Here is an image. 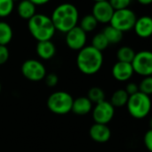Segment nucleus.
Listing matches in <instances>:
<instances>
[{
	"label": "nucleus",
	"instance_id": "nucleus-1",
	"mask_svg": "<svg viewBox=\"0 0 152 152\" xmlns=\"http://www.w3.org/2000/svg\"><path fill=\"white\" fill-rule=\"evenodd\" d=\"M50 18L56 31L66 33L77 26L79 22V12L74 5L71 3H63L54 9Z\"/></svg>",
	"mask_w": 152,
	"mask_h": 152
},
{
	"label": "nucleus",
	"instance_id": "nucleus-2",
	"mask_svg": "<svg viewBox=\"0 0 152 152\" xmlns=\"http://www.w3.org/2000/svg\"><path fill=\"white\" fill-rule=\"evenodd\" d=\"M104 62L101 51L92 46H85L78 52L76 57V64L81 72L86 75L96 74L102 67Z\"/></svg>",
	"mask_w": 152,
	"mask_h": 152
},
{
	"label": "nucleus",
	"instance_id": "nucleus-3",
	"mask_svg": "<svg viewBox=\"0 0 152 152\" xmlns=\"http://www.w3.org/2000/svg\"><path fill=\"white\" fill-rule=\"evenodd\" d=\"M28 29L31 35L38 42L51 40L56 33L51 18L42 14H36L28 21Z\"/></svg>",
	"mask_w": 152,
	"mask_h": 152
},
{
	"label": "nucleus",
	"instance_id": "nucleus-4",
	"mask_svg": "<svg viewBox=\"0 0 152 152\" xmlns=\"http://www.w3.org/2000/svg\"><path fill=\"white\" fill-rule=\"evenodd\" d=\"M126 106L131 116L136 119H143L149 114L152 104L149 96L139 91L129 96Z\"/></svg>",
	"mask_w": 152,
	"mask_h": 152
},
{
	"label": "nucleus",
	"instance_id": "nucleus-5",
	"mask_svg": "<svg viewBox=\"0 0 152 152\" xmlns=\"http://www.w3.org/2000/svg\"><path fill=\"white\" fill-rule=\"evenodd\" d=\"M73 103L72 96L66 91H56L52 93L47 101L48 108L56 115H65L72 111Z\"/></svg>",
	"mask_w": 152,
	"mask_h": 152
},
{
	"label": "nucleus",
	"instance_id": "nucleus-6",
	"mask_svg": "<svg viewBox=\"0 0 152 152\" xmlns=\"http://www.w3.org/2000/svg\"><path fill=\"white\" fill-rule=\"evenodd\" d=\"M137 20L135 13L129 9H122L114 12V15L110 21V25L123 33L133 29L135 22Z\"/></svg>",
	"mask_w": 152,
	"mask_h": 152
},
{
	"label": "nucleus",
	"instance_id": "nucleus-7",
	"mask_svg": "<svg viewBox=\"0 0 152 152\" xmlns=\"http://www.w3.org/2000/svg\"><path fill=\"white\" fill-rule=\"evenodd\" d=\"M21 72L24 77L31 82H40L47 75L45 65L37 59H28L24 61L21 67Z\"/></svg>",
	"mask_w": 152,
	"mask_h": 152
},
{
	"label": "nucleus",
	"instance_id": "nucleus-8",
	"mask_svg": "<svg viewBox=\"0 0 152 152\" xmlns=\"http://www.w3.org/2000/svg\"><path fill=\"white\" fill-rule=\"evenodd\" d=\"M131 64L135 73L143 77L152 76V51L142 50L136 53Z\"/></svg>",
	"mask_w": 152,
	"mask_h": 152
},
{
	"label": "nucleus",
	"instance_id": "nucleus-9",
	"mask_svg": "<svg viewBox=\"0 0 152 152\" xmlns=\"http://www.w3.org/2000/svg\"><path fill=\"white\" fill-rule=\"evenodd\" d=\"M115 115V107L106 99L95 104L92 108V118L96 124H107Z\"/></svg>",
	"mask_w": 152,
	"mask_h": 152
},
{
	"label": "nucleus",
	"instance_id": "nucleus-10",
	"mask_svg": "<svg viewBox=\"0 0 152 152\" xmlns=\"http://www.w3.org/2000/svg\"><path fill=\"white\" fill-rule=\"evenodd\" d=\"M87 33L78 25L65 33V43L67 47L75 51H80L86 46Z\"/></svg>",
	"mask_w": 152,
	"mask_h": 152
},
{
	"label": "nucleus",
	"instance_id": "nucleus-11",
	"mask_svg": "<svg viewBox=\"0 0 152 152\" xmlns=\"http://www.w3.org/2000/svg\"><path fill=\"white\" fill-rule=\"evenodd\" d=\"M115 10L107 1L96 2L92 7V15L99 23H108L114 15Z\"/></svg>",
	"mask_w": 152,
	"mask_h": 152
},
{
	"label": "nucleus",
	"instance_id": "nucleus-12",
	"mask_svg": "<svg viewBox=\"0 0 152 152\" xmlns=\"http://www.w3.org/2000/svg\"><path fill=\"white\" fill-rule=\"evenodd\" d=\"M133 68L132 64L124 62H116L112 67V75L113 77L118 82H126L132 78L133 75Z\"/></svg>",
	"mask_w": 152,
	"mask_h": 152
},
{
	"label": "nucleus",
	"instance_id": "nucleus-13",
	"mask_svg": "<svg viewBox=\"0 0 152 152\" xmlns=\"http://www.w3.org/2000/svg\"><path fill=\"white\" fill-rule=\"evenodd\" d=\"M133 30L136 35L141 39L152 37V17L143 15L140 18H137Z\"/></svg>",
	"mask_w": 152,
	"mask_h": 152
},
{
	"label": "nucleus",
	"instance_id": "nucleus-14",
	"mask_svg": "<svg viewBox=\"0 0 152 152\" xmlns=\"http://www.w3.org/2000/svg\"><path fill=\"white\" fill-rule=\"evenodd\" d=\"M90 137L96 142L105 143L111 138V131L107 124H94L90 128Z\"/></svg>",
	"mask_w": 152,
	"mask_h": 152
},
{
	"label": "nucleus",
	"instance_id": "nucleus-15",
	"mask_svg": "<svg viewBox=\"0 0 152 152\" xmlns=\"http://www.w3.org/2000/svg\"><path fill=\"white\" fill-rule=\"evenodd\" d=\"M56 46L51 40L39 41L36 46V53L42 60H49L56 55Z\"/></svg>",
	"mask_w": 152,
	"mask_h": 152
},
{
	"label": "nucleus",
	"instance_id": "nucleus-16",
	"mask_svg": "<svg viewBox=\"0 0 152 152\" xmlns=\"http://www.w3.org/2000/svg\"><path fill=\"white\" fill-rule=\"evenodd\" d=\"M92 103L87 97H80L73 99L72 111L77 115H85L92 111Z\"/></svg>",
	"mask_w": 152,
	"mask_h": 152
},
{
	"label": "nucleus",
	"instance_id": "nucleus-17",
	"mask_svg": "<svg viewBox=\"0 0 152 152\" xmlns=\"http://www.w3.org/2000/svg\"><path fill=\"white\" fill-rule=\"evenodd\" d=\"M18 15L24 20H30L36 15V7L29 0H22L17 6Z\"/></svg>",
	"mask_w": 152,
	"mask_h": 152
},
{
	"label": "nucleus",
	"instance_id": "nucleus-18",
	"mask_svg": "<svg viewBox=\"0 0 152 152\" xmlns=\"http://www.w3.org/2000/svg\"><path fill=\"white\" fill-rule=\"evenodd\" d=\"M13 29L11 25L4 21H0V45L7 46L13 39Z\"/></svg>",
	"mask_w": 152,
	"mask_h": 152
},
{
	"label": "nucleus",
	"instance_id": "nucleus-19",
	"mask_svg": "<svg viewBox=\"0 0 152 152\" xmlns=\"http://www.w3.org/2000/svg\"><path fill=\"white\" fill-rule=\"evenodd\" d=\"M102 33L105 35L109 44H117L123 39L124 37V33L122 31H118L117 29L114 28L111 25L107 26L103 30Z\"/></svg>",
	"mask_w": 152,
	"mask_h": 152
},
{
	"label": "nucleus",
	"instance_id": "nucleus-20",
	"mask_svg": "<svg viewBox=\"0 0 152 152\" xmlns=\"http://www.w3.org/2000/svg\"><path fill=\"white\" fill-rule=\"evenodd\" d=\"M128 99L129 95L124 90H117L112 94L109 102L114 107H122L124 106H126Z\"/></svg>",
	"mask_w": 152,
	"mask_h": 152
},
{
	"label": "nucleus",
	"instance_id": "nucleus-21",
	"mask_svg": "<svg viewBox=\"0 0 152 152\" xmlns=\"http://www.w3.org/2000/svg\"><path fill=\"white\" fill-rule=\"evenodd\" d=\"M135 51L128 46L121 47L117 52H116V57L119 62H124V63H132L134 56H135Z\"/></svg>",
	"mask_w": 152,
	"mask_h": 152
},
{
	"label": "nucleus",
	"instance_id": "nucleus-22",
	"mask_svg": "<svg viewBox=\"0 0 152 152\" xmlns=\"http://www.w3.org/2000/svg\"><path fill=\"white\" fill-rule=\"evenodd\" d=\"M98 23H99L97 22V20L94 18V16L92 15H87L82 18L79 27L83 31H84L86 33H88V32L93 31L97 28Z\"/></svg>",
	"mask_w": 152,
	"mask_h": 152
},
{
	"label": "nucleus",
	"instance_id": "nucleus-23",
	"mask_svg": "<svg viewBox=\"0 0 152 152\" xmlns=\"http://www.w3.org/2000/svg\"><path fill=\"white\" fill-rule=\"evenodd\" d=\"M87 98L91 100L92 104H98L105 100V92L99 87H92L89 90Z\"/></svg>",
	"mask_w": 152,
	"mask_h": 152
},
{
	"label": "nucleus",
	"instance_id": "nucleus-24",
	"mask_svg": "<svg viewBox=\"0 0 152 152\" xmlns=\"http://www.w3.org/2000/svg\"><path fill=\"white\" fill-rule=\"evenodd\" d=\"M91 46H92L94 48L98 49L99 51L102 52L103 50H105L109 46V43H108L107 39H106L105 35L102 32H99V33H97L92 38Z\"/></svg>",
	"mask_w": 152,
	"mask_h": 152
},
{
	"label": "nucleus",
	"instance_id": "nucleus-25",
	"mask_svg": "<svg viewBox=\"0 0 152 152\" xmlns=\"http://www.w3.org/2000/svg\"><path fill=\"white\" fill-rule=\"evenodd\" d=\"M13 0H0V18L9 16L15 8Z\"/></svg>",
	"mask_w": 152,
	"mask_h": 152
},
{
	"label": "nucleus",
	"instance_id": "nucleus-26",
	"mask_svg": "<svg viewBox=\"0 0 152 152\" xmlns=\"http://www.w3.org/2000/svg\"><path fill=\"white\" fill-rule=\"evenodd\" d=\"M138 86L140 92L146 94L148 96L152 95V76L144 77Z\"/></svg>",
	"mask_w": 152,
	"mask_h": 152
},
{
	"label": "nucleus",
	"instance_id": "nucleus-27",
	"mask_svg": "<svg viewBox=\"0 0 152 152\" xmlns=\"http://www.w3.org/2000/svg\"><path fill=\"white\" fill-rule=\"evenodd\" d=\"M109 4L115 11L129 8L132 0H108Z\"/></svg>",
	"mask_w": 152,
	"mask_h": 152
},
{
	"label": "nucleus",
	"instance_id": "nucleus-28",
	"mask_svg": "<svg viewBox=\"0 0 152 152\" xmlns=\"http://www.w3.org/2000/svg\"><path fill=\"white\" fill-rule=\"evenodd\" d=\"M46 85L49 88L56 87L58 83V77L56 73H48L46 75V77L44 78Z\"/></svg>",
	"mask_w": 152,
	"mask_h": 152
},
{
	"label": "nucleus",
	"instance_id": "nucleus-29",
	"mask_svg": "<svg viewBox=\"0 0 152 152\" xmlns=\"http://www.w3.org/2000/svg\"><path fill=\"white\" fill-rule=\"evenodd\" d=\"M10 53L7 46L0 45V65L6 64L9 58Z\"/></svg>",
	"mask_w": 152,
	"mask_h": 152
},
{
	"label": "nucleus",
	"instance_id": "nucleus-30",
	"mask_svg": "<svg viewBox=\"0 0 152 152\" xmlns=\"http://www.w3.org/2000/svg\"><path fill=\"white\" fill-rule=\"evenodd\" d=\"M144 145L147 148V149L149 152H152V130H148V132H146L145 135H144Z\"/></svg>",
	"mask_w": 152,
	"mask_h": 152
},
{
	"label": "nucleus",
	"instance_id": "nucleus-31",
	"mask_svg": "<svg viewBox=\"0 0 152 152\" xmlns=\"http://www.w3.org/2000/svg\"><path fill=\"white\" fill-rule=\"evenodd\" d=\"M124 91L127 92V94L129 96H132V95L139 92V86L134 83H130L126 85V88Z\"/></svg>",
	"mask_w": 152,
	"mask_h": 152
},
{
	"label": "nucleus",
	"instance_id": "nucleus-32",
	"mask_svg": "<svg viewBox=\"0 0 152 152\" xmlns=\"http://www.w3.org/2000/svg\"><path fill=\"white\" fill-rule=\"evenodd\" d=\"M29 1H31L35 7H40L48 4L50 0H29Z\"/></svg>",
	"mask_w": 152,
	"mask_h": 152
},
{
	"label": "nucleus",
	"instance_id": "nucleus-33",
	"mask_svg": "<svg viewBox=\"0 0 152 152\" xmlns=\"http://www.w3.org/2000/svg\"><path fill=\"white\" fill-rule=\"evenodd\" d=\"M137 2L142 6H149L152 4V0H137Z\"/></svg>",
	"mask_w": 152,
	"mask_h": 152
},
{
	"label": "nucleus",
	"instance_id": "nucleus-34",
	"mask_svg": "<svg viewBox=\"0 0 152 152\" xmlns=\"http://www.w3.org/2000/svg\"><path fill=\"white\" fill-rule=\"evenodd\" d=\"M149 127H150V130H152V117L149 120Z\"/></svg>",
	"mask_w": 152,
	"mask_h": 152
},
{
	"label": "nucleus",
	"instance_id": "nucleus-35",
	"mask_svg": "<svg viewBox=\"0 0 152 152\" xmlns=\"http://www.w3.org/2000/svg\"><path fill=\"white\" fill-rule=\"evenodd\" d=\"M93 1H95L96 3V2H101V1H107V0H93Z\"/></svg>",
	"mask_w": 152,
	"mask_h": 152
},
{
	"label": "nucleus",
	"instance_id": "nucleus-36",
	"mask_svg": "<svg viewBox=\"0 0 152 152\" xmlns=\"http://www.w3.org/2000/svg\"><path fill=\"white\" fill-rule=\"evenodd\" d=\"M1 91H2V86H1V83H0V93H1Z\"/></svg>",
	"mask_w": 152,
	"mask_h": 152
},
{
	"label": "nucleus",
	"instance_id": "nucleus-37",
	"mask_svg": "<svg viewBox=\"0 0 152 152\" xmlns=\"http://www.w3.org/2000/svg\"><path fill=\"white\" fill-rule=\"evenodd\" d=\"M13 1H14V2H15V1H18V0H13Z\"/></svg>",
	"mask_w": 152,
	"mask_h": 152
}]
</instances>
